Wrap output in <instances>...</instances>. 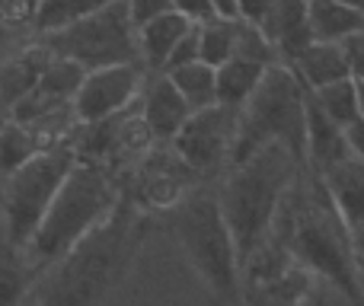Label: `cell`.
<instances>
[{
    "label": "cell",
    "instance_id": "cell-1",
    "mask_svg": "<svg viewBox=\"0 0 364 306\" xmlns=\"http://www.w3.org/2000/svg\"><path fill=\"white\" fill-rule=\"evenodd\" d=\"M154 217L141 214L132 198L122 195L115 211L90 230L70 252L38 275L32 288L36 306H102L125 281L138 249L144 246Z\"/></svg>",
    "mask_w": 364,
    "mask_h": 306
},
{
    "label": "cell",
    "instance_id": "cell-2",
    "mask_svg": "<svg viewBox=\"0 0 364 306\" xmlns=\"http://www.w3.org/2000/svg\"><path fill=\"white\" fill-rule=\"evenodd\" d=\"M288 256L314 281L333 288L348 306H364V284L348 226L342 224L320 175L304 166L278 220Z\"/></svg>",
    "mask_w": 364,
    "mask_h": 306
},
{
    "label": "cell",
    "instance_id": "cell-3",
    "mask_svg": "<svg viewBox=\"0 0 364 306\" xmlns=\"http://www.w3.org/2000/svg\"><path fill=\"white\" fill-rule=\"evenodd\" d=\"M301 173L304 166L288 147L265 144L252 156L233 163L220 185L214 188L243 271L272 239Z\"/></svg>",
    "mask_w": 364,
    "mask_h": 306
},
{
    "label": "cell",
    "instance_id": "cell-4",
    "mask_svg": "<svg viewBox=\"0 0 364 306\" xmlns=\"http://www.w3.org/2000/svg\"><path fill=\"white\" fill-rule=\"evenodd\" d=\"M157 220L173 233L186 262L205 284L214 306L243 303V265L233 246L230 226L220 214L214 188H188L173 207L157 214Z\"/></svg>",
    "mask_w": 364,
    "mask_h": 306
},
{
    "label": "cell",
    "instance_id": "cell-5",
    "mask_svg": "<svg viewBox=\"0 0 364 306\" xmlns=\"http://www.w3.org/2000/svg\"><path fill=\"white\" fill-rule=\"evenodd\" d=\"M122 201L119 182L109 175V169L96 160L77 156L70 175L58 188L45 220L38 224L36 236L26 246L32 268L42 275L48 265H55L64 252H70L90 230L102 224L115 204Z\"/></svg>",
    "mask_w": 364,
    "mask_h": 306
},
{
    "label": "cell",
    "instance_id": "cell-6",
    "mask_svg": "<svg viewBox=\"0 0 364 306\" xmlns=\"http://www.w3.org/2000/svg\"><path fill=\"white\" fill-rule=\"evenodd\" d=\"M265 144H284L301 166H307V87L288 64H272L240 109L230 166Z\"/></svg>",
    "mask_w": 364,
    "mask_h": 306
},
{
    "label": "cell",
    "instance_id": "cell-7",
    "mask_svg": "<svg viewBox=\"0 0 364 306\" xmlns=\"http://www.w3.org/2000/svg\"><path fill=\"white\" fill-rule=\"evenodd\" d=\"M77 163L74 144H55L48 151L36 153L26 166L0 179V226L16 246H29L38 224L45 220L58 188L70 175Z\"/></svg>",
    "mask_w": 364,
    "mask_h": 306
},
{
    "label": "cell",
    "instance_id": "cell-8",
    "mask_svg": "<svg viewBox=\"0 0 364 306\" xmlns=\"http://www.w3.org/2000/svg\"><path fill=\"white\" fill-rule=\"evenodd\" d=\"M42 42L58 58H70L87 70L109 67V64H141L138 26L132 23L125 0H112L80 23L42 35Z\"/></svg>",
    "mask_w": 364,
    "mask_h": 306
},
{
    "label": "cell",
    "instance_id": "cell-9",
    "mask_svg": "<svg viewBox=\"0 0 364 306\" xmlns=\"http://www.w3.org/2000/svg\"><path fill=\"white\" fill-rule=\"evenodd\" d=\"M314 278L288 256L282 233H272L256 258L243 271V303L246 306H307L314 297Z\"/></svg>",
    "mask_w": 364,
    "mask_h": 306
},
{
    "label": "cell",
    "instance_id": "cell-10",
    "mask_svg": "<svg viewBox=\"0 0 364 306\" xmlns=\"http://www.w3.org/2000/svg\"><path fill=\"white\" fill-rule=\"evenodd\" d=\"M237 119L240 109H227L220 102L198 109V112L188 115V121L170 141V147L198 175H211L218 169H227L233 153V138H237Z\"/></svg>",
    "mask_w": 364,
    "mask_h": 306
},
{
    "label": "cell",
    "instance_id": "cell-11",
    "mask_svg": "<svg viewBox=\"0 0 364 306\" xmlns=\"http://www.w3.org/2000/svg\"><path fill=\"white\" fill-rule=\"evenodd\" d=\"M147 80L144 64H109L87 70L80 89L74 96V115L80 125H96L109 115L138 102L141 87Z\"/></svg>",
    "mask_w": 364,
    "mask_h": 306
},
{
    "label": "cell",
    "instance_id": "cell-12",
    "mask_svg": "<svg viewBox=\"0 0 364 306\" xmlns=\"http://www.w3.org/2000/svg\"><path fill=\"white\" fill-rule=\"evenodd\" d=\"M138 99L141 119L151 131V141H157V144H170L192 115V106L182 99V93L173 87V80L166 74H147Z\"/></svg>",
    "mask_w": 364,
    "mask_h": 306
},
{
    "label": "cell",
    "instance_id": "cell-13",
    "mask_svg": "<svg viewBox=\"0 0 364 306\" xmlns=\"http://www.w3.org/2000/svg\"><path fill=\"white\" fill-rule=\"evenodd\" d=\"M316 175H320L326 195L333 198L348 233L361 230L364 226V163L355 153H346L342 160H336L333 166H326Z\"/></svg>",
    "mask_w": 364,
    "mask_h": 306
},
{
    "label": "cell",
    "instance_id": "cell-14",
    "mask_svg": "<svg viewBox=\"0 0 364 306\" xmlns=\"http://www.w3.org/2000/svg\"><path fill=\"white\" fill-rule=\"evenodd\" d=\"M51 58H55V51H51L42 38L6 58V61L0 64V109L10 112L19 99H26V96L36 89L38 77L48 67Z\"/></svg>",
    "mask_w": 364,
    "mask_h": 306
},
{
    "label": "cell",
    "instance_id": "cell-15",
    "mask_svg": "<svg viewBox=\"0 0 364 306\" xmlns=\"http://www.w3.org/2000/svg\"><path fill=\"white\" fill-rule=\"evenodd\" d=\"M192 19L182 16L179 10L160 13L151 23L138 26V51H141V64L147 67V74H164L170 55L176 51V45L182 42L188 29H192Z\"/></svg>",
    "mask_w": 364,
    "mask_h": 306
},
{
    "label": "cell",
    "instance_id": "cell-16",
    "mask_svg": "<svg viewBox=\"0 0 364 306\" xmlns=\"http://www.w3.org/2000/svg\"><path fill=\"white\" fill-rule=\"evenodd\" d=\"M346 153H352L346 128L336 125L320 109V102L314 99V93L307 89V166L314 173H323V169L333 166Z\"/></svg>",
    "mask_w": 364,
    "mask_h": 306
},
{
    "label": "cell",
    "instance_id": "cell-17",
    "mask_svg": "<svg viewBox=\"0 0 364 306\" xmlns=\"http://www.w3.org/2000/svg\"><path fill=\"white\" fill-rule=\"evenodd\" d=\"M288 67L301 77V83L307 89H320V87H326V83L352 77V64H348V55H346V48H342V42H320V38H314V42L301 51V58H297L294 64H288Z\"/></svg>",
    "mask_w": 364,
    "mask_h": 306
},
{
    "label": "cell",
    "instance_id": "cell-18",
    "mask_svg": "<svg viewBox=\"0 0 364 306\" xmlns=\"http://www.w3.org/2000/svg\"><path fill=\"white\" fill-rule=\"evenodd\" d=\"M38 271L32 268L23 246H16L0 226V306H23L29 300Z\"/></svg>",
    "mask_w": 364,
    "mask_h": 306
},
{
    "label": "cell",
    "instance_id": "cell-19",
    "mask_svg": "<svg viewBox=\"0 0 364 306\" xmlns=\"http://www.w3.org/2000/svg\"><path fill=\"white\" fill-rule=\"evenodd\" d=\"M265 64L246 61V58H230L218 67V102L227 109H243L246 99L256 93V87L265 77Z\"/></svg>",
    "mask_w": 364,
    "mask_h": 306
},
{
    "label": "cell",
    "instance_id": "cell-20",
    "mask_svg": "<svg viewBox=\"0 0 364 306\" xmlns=\"http://www.w3.org/2000/svg\"><path fill=\"white\" fill-rule=\"evenodd\" d=\"M310 32L320 42H346L364 32V13L336 0H310Z\"/></svg>",
    "mask_w": 364,
    "mask_h": 306
},
{
    "label": "cell",
    "instance_id": "cell-21",
    "mask_svg": "<svg viewBox=\"0 0 364 306\" xmlns=\"http://www.w3.org/2000/svg\"><path fill=\"white\" fill-rule=\"evenodd\" d=\"M164 74L182 93V99L192 106V112L218 106V67H211L205 61H192V64H182V67L164 70Z\"/></svg>",
    "mask_w": 364,
    "mask_h": 306
},
{
    "label": "cell",
    "instance_id": "cell-22",
    "mask_svg": "<svg viewBox=\"0 0 364 306\" xmlns=\"http://www.w3.org/2000/svg\"><path fill=\"white\" fill-rule=\"evenodd\" d=\"M112 0H36V16H32V32L38 38L51 35V32H61L68 26L87 19L90 13L102 10Z\"/></svg>",
    "mask_w": 364,
    "mask_h": 306
},
{
    "label": "cell",
    "instance_id": "cell-23",
    "mask_svg": "<svg viewBox=\"0 0 364 306\" xmlns=\"http://www.w3.org/2000/svg\"><path fill=\"white\" fill-rule=\"evenodd\" d=\"M45 147L38 144L36 131L23 121L4 115L0 119V179H6L10 173H16L19 166L32 160L36 153H42Z\"/></svg>",
    "mask_w": 364,
    "mask_h": 306
},
{
    "label": "cell",
    "instance_id": "cell-24",
    "mask_svg": "<svg viewBox=\"0 0 364 306\" xmlns=\"http://www.w3.org/2000/svg\"><path fill=\"white\" fill-rule=\"evenodd\" d=\"M237 23L240 19L211 16L198 23V58L211 67H220L224 61L233 58V45H237Z\"/></svg>",
    "mask_w": 364,
    "mask_h": 306
},
{
    "label": "cell",
    "instance_id": "cell-25",
    "mask_svg": "<svg viewBox=\"0 0 364 306\" xmlns=\"http://www.w3.org/2000/svg\"><path fill=\"white\" fill-rule=\"evenodd\" d=\"M310 93H314V99L320 102V109L336 121V125L348 128L355 119H358V93H355V77L326 83V87L310 89Z\"/></svg>",
    "mask_w": 364,
    "mask_h": 306
},
{
    "label": "cell",
    "instance_id": "cell-26",
    "mask_svg": "<svg viewBox=\"0 0 364 306\" xmlns=\"http://www.w3.org/2000/svg\"><path fill=\"white\" fill-rule=\"evenodd\" d=\"M233 58H246V61L265 64V67L282 64V55H278V48L269 42V35H265L259 26L246 23V19H240L237 23V45H233Z\"/></svg>",
    "mask_w": 364,
    "mask_h": 306
},
{
    "label": "cell",
    "instance_id": "cell-27",
    "mask_svg": "<svg viewBox=\"0 0 364 306\" xmlns=\"http://www.w3.org/2000/svg\"><path fill=\"white\" fill-rule=\"evenodd\" d=\"M36 16V0H0V23L19 29V26H32Z\"/></svg>",
    "mask_w": 364,
    "mask_h": 306
},
{
    "label": "cell",
    "instance_id": "cell-28",
    "mask_svg": "<svg viewBox=\"0 0 364 306\" xmlns=\"http://www.w3.org/2000/svg\"><path fill=\"white\" fill-rule=\"evenodd\" d=\"M192 61H201L198 58V23L192 26V29L182 35V42L176 45V51L170 55V61H166L164 70H173V67H182V64H192Z\"/></svg>",
    "mask_w": 364,
    "mask_h": 306
},
{
    "label": "cell",
    "instance_id": "cell-29",
    "mask_svg": "<svg viewBox=\"0 0 364 306\" xmlns=\"http://www.w3.org/2000/svg\"><path fill=\"white\" fill-rule=\"evenodd\" d=\"M125 4H128V13H132L134 26H144V23H151L154 16H160V13L173 10V0H125Z\"/></svg>",
    "mask_w": 364,
    "mask_h": 306
},
{
    "label": "cell",
    "instance_id": "cell-30",
    "mask_svg": "<svg viewBox=\"0 0 364 306\" xmlns=\"http://www.w3.org/2000/svg\"><path fill=\"white\" fill-rule=\"evenodd\" d=\"M272 6H275V0H237L240 19H246V23H252V26H259V29L265 26V19H269Z\"/></svg>",
    "mask_w": 364,
    "mask_h": 306
},
{
    "label": "cell",
    "instance_id": "cell-31",
    "mask_svg": "<svg viewBox=\"0 0 364 306\" xmlns=\"http://www.w3.org/2000/svg\"><path fill=\"white\" fill-rule=\"evenodd\" d=\"M173 10H179L182 16H188L192 23H205L214 16L211 0H173Z\"/></svg>",
    "mask_w": 364,
    "mask_h": 306
},
{
    "label": "cell",
    "instance_id": "cell-32",
    "mask_svg": "<svg viewBox=\"0 0 364 306\" xmlns=\"http://www.w3.org/2000/svg\"><path fill=\"white\" fill-rule=\"evenodd\" d=\"M342 48H346L348 64H352V77H364V32L346 38V42H342Z\"/></svg>",
    "mask_w": 364,
    "mask_h": 306
},
{
    "label": "cell",
    "instance_id": "cell-33",
    "mask_svg": "<svg viewBox=\"0 0 364 306\" xmlns=\"http://www.w3.org/2000/svg\"><path fill=\"white\" fill-rule=\"evenodd\" d=\"M346 138H348V147H352V153L364 163V119H355L352 125L346 128Z\"/></svg>",
    "mask_w": 364,
    "mask_h": 306
},
{
    "label": "cell",
    "instance_id": "cell-34",
    "mask_svg": "<svg viewBox=\"0 0 364 306\" xmlns=\"http://www.w3.org/2000/svg\"><path fill=\"white\" fill-rule=\"evenodd\" d=\"M211 6H214V16L240 19V10H237V0H211Z\"/></svg>",
    "mask_w": 364,
    "mask_h": 306
},
{
    "label": "cell",
    "instance_id": "cell-35",
    "mask_svg": "<svg viewBox=\"0 0 364 306\" xmlns=\"http://www.w3.org/2000/svg\"><path fill=\"white\" fill-rule=\"evenodd\" d=\"M352 243H355V256H358V271H361V284H364V226L352 233Z\"/></svg>",
    "mask_w": 364,
    "mask_h": 306
},
{
    "label": "cell",
    "instance_id": "cell-36",
    "mask_svg": "<svg viewBox=\"0 0 364 306\" xmlns=\"http://www.w3.org/2000/svg\"><path fill=\"white\" fill-rule=\"evenodd\" d=\"M10 42H13V29L0 23V58H4V51L10 48Z\"/></svg>",
    "mask_w": 364,
    "mask_h": 306
},
{
    "label": "cell",
    "instance_id": "cell-37",
    "mask_svg": "<svg viewBox=\"0 0 364 306\" xmlns=\"http://www.w3.org/2000/svg\"><path fill=\"white\" fill-rule=\"evenodd\" d=\"M355 93H358V119H364V77H355Z\"/></svg>",
    "mask_w": 364,
    "mask_h": 306
},
{
    "label": "cell",
    "instance_id": "cell-38",
    "mask_svg": "<svg viewBox=\"0 0 364 306\" xmlns=\"http://www.w3.org/2000/svg\"><path fill=\"white\" fill-rule=\"evenodd\" d=\"M336 4H342V6H352V10L364 13V0H336Z\"/></svg>",
    "mask_w": 364,
    "mask_h": 306
},
{
    "label": "cell",
    "instance_id": "cell-39",
    "mask_svg": "<svg viewBox=\"0 0 364 306\" xmlns=\"http://www.w3.org/2000/svg\"><path fill=\"white\" fill-rule=\"evenodd\" d=\"M4 115H6V109H0V119H4Z\"/></svg>",
    "mask_w": 364,
    "mask_h": 306
},
{
    "label": "cell",
    "instance_id": "cell-40",
    "mask_svg": "<svg viewBox=\"0 0 364 306\" xmlns=\"http://www.w3.org/2000/svg\"><path fill=\"white\" fill-rule=\"evenodd\" d=\"M307 4H310V0H307Z\"/></svg>",
    "mask_w": 364,
    "mask_h": 306
}]
</instances>
